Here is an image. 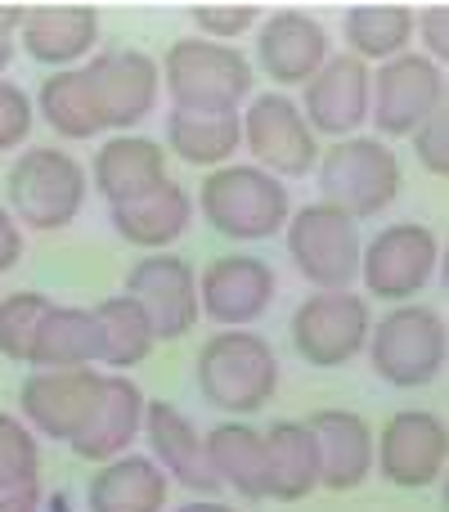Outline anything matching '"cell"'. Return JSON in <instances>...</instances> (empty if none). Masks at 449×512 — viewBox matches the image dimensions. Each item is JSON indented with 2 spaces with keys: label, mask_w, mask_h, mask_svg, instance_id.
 Masks as SVG:
<instances>
[{
  "label": "cell",
  "mask_w": 449,
  "mask_h": 512,
  "mask_svg": "<svg viewBox=\"0 0 449 512\" xmlns=\"http://www.w3.org/2000/svg\"><path fill=\"white\" fill-rule=\"evenodd\" d=\"M162 81L180 113H238L252 95V63L234 45H216L203 36H185L162 59Z\"/></svg>",
  "instance_id": "obj_1"
},
{
  "label": "cell",
  "mask_w": 449,
  "mask_h": 512,
  "mask_svg": "<svg viewBox=\"0 0 449 512\" xmlns=\"http://www.w3.org/2000/svg\"><path fill=\"white\" fill-rule=\"evenodd\" d=\"M198 391L225 414H261L279 391V360L256 333H216L198 351Z\"/></svg>",
  "instance_id": "obj_2"
},
{
  "label": "cell",
  "mask_w": 449,
  "mask_h": 512,
  "mask_svg": "<svg viewBox=\"0 0 449 512\" xmlns=\"http://www.w3.org/2000/svg\"><path fill=\"white\" fill-rule=\"evenodd\" d=\"M207 225L225 239L238 243H256V239H274V234L288 225L292 203L283 180H274L261 167H216L203 180V194H198Z\"/></svg>",
  "instance_id": "obj_3"
},
{
  "label": "cell",
  "mask_w": 449,
  "mask_h": 512,
  "mask_svg": "<svg viewBox=\"0 0 449 512\" xmlns=\"http://www.w3.org/2000/svg\"><path fill=\"white\" fill-rule=\"evenodd\" d=\"M319 189L324 203L342 207L351 221L382 216L400 198V158L391 144L369 135L337 140L328 153H319Z\"/></svg>",
  "instance_id": "obj_4"
},
{
  "label": "cell",
  "mask_w": 449,
  "mask_h": 512,
  "mask_svg": "<svg viewBox=\"0 0 449 512\" xmlns=\"http://www.w3.org/2000/svg\"><path fill=\"white\" fill-rule=\"evenodd\" d=\"M86 203V171L63 149H27L9 167V207L27 230H63Z\"/></svg>",
  "instance_id": "obj_5"
},
{
  "label": "cell",
  "mask_w": 449,
  "mask_h": 512,
  "mask_svg": "<svg viewBox=\"0 0 449 512\" xmlns=\"http://www.w3.org/2000/svg\"><path fill=\"white\" fill-rule=\"evenodd\" d=\"M288 256L319 292H346L360 279V225L333 203H310L288 216Z\"/></svg>",
  "instance_id": "obj_6"
},
{
  "label": "cell",
  "mask_w": 449,
  "mask_h": 512,
  "mask_svg": "<svg viewBox=\"0 0 449 512\" xmlns=\"http://www.w3.org/2000/svg\"><path fill=\"white\" fill-rule=\"evenodd\" d=\"M369 360L387 387H427L445 369V319L432 306H396L369 328Z\"/></svg>",
  "instance_id": "obj_7"
},
{
  "label": "cell",
  "mask_w": 449,
  "mask_h": 512,
  "mask_svg": "<svg viewBox=\"0 0 449 512\" xmlns=\"http://www.w3.org/2000/svg\"><path fill=\"white\" fill-rule=\"evenodd\" d=\"M445 104V72L427 54H396L369 77V122L378 126L382 144L414 135L436 108Z\"/></svg>",
  "instance_id": "obj_8"
},
{
  "label": "cell",
  "mask_w": 449,
  "mask_h": 512,
  "mask_svg": "<svg viewBox=\"0 0 449 512\" xmlns=\"http://www.w3.org/2000/svg\"><path fill=\"white\" fill-rule=\"evenodd\" d=\"M369 301L346 292H315L292 315V346L315 369H342L369 346Z\"/></svg>",
  "instance_id": "obj_9"
},
{
  "label": "cell",
  "mask_w": 449,
  "mask_h": 512,
  "mask_svg": "<svg viewBox=\"0 0 449 512\" xmlns=\"http://www.w3.org/2000/svg\"><path fill=\"white\" fill-rule=\"evenodd\" d=\"M81 81H86L99 131H126V126L144 122L153 113L162 72L140 50H99L81 68Z\"/></svg>",
  "instance_id": "obj_10"
},
{
  "label": "cell",
  "mask_w": 449,
  "mask_h": 512,
  "mask_svg": "<svg viewBox=\"0 0 449 512\" xmlns=\"http://www.w3.org/2000/svg\"><path fill=\"white\" fill-rule=\"evenodd\" d=\"M436 265H441V243L418 221L387 225L369 248H360V279L369 288V297L382 301L418 297L432 283Z\"/></svg>",
  "instance_id": "obj_11"
},
{
  "label": "cell",
  "mask_w": 449,
  "mask_h": 512,
  "mask_svg": "<svg viewBox=\"0 0 449 512\" xmlns=\"http://www.w3.org/2000/svg\"><path fill=\"white\" fill-rule=\"evenodd\" d=\"M449 459V436L441 414L432 409H400L387 418L382 436L373 441V463H378L382 481L400 490H427L445 477Z\"/></svg>",
  "instance_id": "obj_12"
},
{
  "label": "cell",
  "mask_w": 449,
  "mask_h": 512,
  "mask_svg": "<svg viewBox=\"0 0 449 512\" xmlns=\"http://www.w3.org/2000/svg\"><path fill=\"white\" fill-rule=\"evenodd\" d=\"M243 140L252 149V158L261 162V171H270L274 180L310 176L319 162L315 131L306 126L301 108L279 90L252 99V108L243 113Z\"/></svg>",
  "instance_id": "obj_13"
},
{
  "label": "cell",
  "mask_w": 449,
  "mask_h": 512,
  "mask_svg": "<svg viewBox=\"0 0 449 512\" xmlns=\"http://www.w3.org/2000/svg\"><path fill=\"white\" fill-rule=\"evenodd\" d=\"M126 297L140 301V310L153 324V337H162V342L189 337L198 315H203V310H198V274L189 270V261L167 256V252H153L131 265V274H126Z\"/></svg>",
  "instance_id": "obj_14"
},
{
  "label": "cell",
  "mask_w": 449,
  "mask_h": 512,
  "mask_svg": "<svg viewBox=\"0 0 449 512\" xmlns=\"http://www.w3.org/2000/svg\"><path fill=\"white\" fill-rule=\"evenodd\" d=\"M99 391H104V378L95 369H36L23 382L18 400H23L27 427H36L50 441L72 445L86 432L90 414L99 405Z\"/></svg>",
  "instance_id": "obj_15"
},
{
  "label": "cell",
  "mask_w": 449,
  "mask_h": 512,
  "mask_svg": "<svg viewBox=\"0 0 449 512\" xmlns=\"http://www.w3.org/2000/svg\"><path fill=\"white\" fill-rule=\"evenodd\" d=\"M274 301V270L261 256H221L198 279V310L225 328H247L270 310Z\"/></svg>",
  "instance_id": "obj_16"
},
{
  "label": "cell",
  "mask_w": 449,
  "mask_h": 512,
  "mask_svg": "<svg viewBox=\"0 0 449 512\" xmlns=\"http://www.w3.org/2000/svg\"><path fill=\"white\" fill-rule=\"evenodd\" d=\"M301 117L315 135H346L369 122V68L355 54H328V63L306 81Z\"/></svg>",
  "instance_id": "obj_17"
},
{
  "label": "cell",
  "mask_w": 449,
  "mask_h": 512,
  "mask_svg": "<svg viewBox=\"0 0 449 512\" xmlns=\"http://www.w3.org/2000/svg\"><path fill=\"white\" fill-rule=\"evenodd\" d=\"M256 59L279 86H306L328 63V32L301 9H279L256 32Z\"/></svg>",
  "instance_id": "obj_18"
},
{
  "label": "cell",
  "mask_w": 449,
  "mask_h": 512,
  "mask_svg": "<svg viewBox=\"0 0 449 512\" xmlns=\"http://www.w3.org/2000/svg\"><path fill=\"white\" fill-rule=\"evenodd\" d=\"M144 436H149L153 463L167 472V481H180L185 490H198V495L221 490L212 463H207L203 436L171 400H144Z\"/></svg>",
  "instance_id": "obj_19"
},
{
  "label": "cell",
  "mask_w": 449,
  "mask_h": 512,
  "mask_svg": "<svg viewBox=\"0 0 449 512\" xmlns=\"http://www.w3.org/2000/svg\"><path fill=\"white\" fill-rule=\"evenodd\" d=\"M310 436L319 450V486L355 490L373 472V432L351 409H319L310 418Z\"/></svg>",
  "instance_id": "obj_20"
},
{
  "label": "cell",
  "mask_w": 449,
  "mask_h": 512,
  "mask_svg": "<svg viewBox=\"0 0 449 512\" xmlns=\"http://www.w3.org/2000/svg\"><path fill=\"white\" fill-rule=\"evenodd\" d=\"M18 45L27 50V59L50 63V68H68V63L86 59V54L99 45V14L90 5H36V9H23Z\"/></svg>",
  "instance_id": "obj_21"
},
{
  "label": "cell",
  "mask_w": 449,
  "mask_h": 512,
  "mask_svg": "<svg viewBox=\"0 0 449 512\" xmlns=\"http://www.w3.org/2000/svg\"><path fill=\"white\" fill-rule=\"evenodd\" d=\"M144 432V391L126 373H108L99 405L90 414L86 432L72 441V454L86 463H108Z\"/></svg>",
  "instance_id": "obj_22"
},
{
  "label": "cell",
  "mask_w": 449,
  "mask_h": 512,
  "mask_svg": "<svg viewBox=\"0 0 449 512\" xmlns=\"http://www.w3.org/2000/svg\"><path fill=\"white\" fill-rule=\"evenodd\" d=\"M108 221H113V230L122 234L126 243L158 252V248L176 243L180 234L189 230V221H194V203H189V194L176 185V180H162V185L149 189V194L108 207Z\"/></svg>",
  "instance_id": "obj_23"
},
{
  "label": "cell",
  "mask_w": 449,
  "mask_h": 512,
  "mask_svg": "<svg viewBox=\"0 0 449 512\" xmlns=\"http://www.w3.org/2000/svg\"><path fill=\"white\" fill-rule=\"evenodd\" d=\"M167 180V153L158 140L144 135H117L95 153V189L108 198V207L131 203Z\"/></svg>",
  "instance_id": "obj_24"
},
{
  "label": "cell",
  "mask_w": 449,
  "mask_h": 512,
  "mask_svg": "<svg viewBox=\"0 0 449 512\" xmlns=\"http://www.w3.org/2000/svg\"><path fill=\"white\" fill-rule=\"evenodd\" d=\"M167 472L140 454H117L90 477V512H167Z\"/></svg>",
  "instance_id": "obj_25"
},
{
  "label": "cell",
  "mask_w": 449,
  "mask_h": 512,
  "mask_svg": "<svg viewBox=\"0 0 449 512\" xmlns=\"http://www.w3.org/2000/svg\"><path fill=\"white\" fill-rule=\"evenodd\" d=\"M207 463H212L216 481L229 486L243 499H270V481H265V432L247 423H221L207 432Z\"/></svg>",
  "instance_id": "obj_26"
},
{
  "label": "cell",
  "mask_w": 449,
  "mask_h": 512,
  "mask_svg": "<svg viewBox=\"0 0 449 512\" xmlns=\"http://www.w3.org/2000/svg\"><path fill=\"white\" fill-rule=\"evenodd\" d=\"M265 481L270 499L297 504L319 486V450L306 423H274L265 432Z\"/></svg>",
  "instance_id": "obj_27"
},
{
  "label": "cell",
  "mask_w": 449,
  "mask_h": 512,
  "mask_svg": "<svg viewBox=\"0 0 449 512\" xmlns=\"http://www.w3.org/2000/svg\"><path fill=\"white\" fill-rule=\"evenodd\" d=\"M32 369H90L99 364V324L81 306H50L36 328Z\"/></svg>",
  "instance_id": "obj_28"
},
{
  "label": "cell",
  "mask_w": 449,
  "mask_h": 512,
  "mask_svg": "<svg viewBox=\"0 0 449 512\" xmlns=\"http://www.w3.org/2000/svg\"><path fill=\"white\" fill-rule=\"evenodd\" d=\"M171 153L189 167H225L243 144V117L238 113H180L167 117Z\"/></svg>",
  "instance_id": "obj_29"
},
{
  "label": "cell",
  "mask_w": 449,
  "mask_h": 512,
  "mask_svg": "<svg viewBox=\"0 0 449 512\" xmlns=\"http://www.w3.org/2000/svg\"><path fill=\"white\" fill-rule=\"evenodd\" d=\"M90 315L99 324V364H108V369H135L158 342L149 315L135 297H108Z\"/></svg>",
  "instance_id": "obj_30"
},
{
  "label": "cell",
  "mask_w": 449,
  "mask_h": 512,
  "mask_svg": "<svg viewBox=\"0 0 449 512\" xmlns=\"http://www.w3.org/2000/svg\"><path fill=\"white\" fill-rule=\"evenodd\" d=\"M414 9L409 5H355L346 14L342 32H346V45H351L355 59H396V54L409 50L414 41Z\"/></svg>",
  "instance_id": "obj_31"
},
{
  "label": "cell",
  "mask_w": 449,
  "mask_h": 512,
  "mask_svg": "<svg viewBox=\"0 0 449 512\" xmlns=\"http://www.w3.org/2000/svg\"><path fill=\"white\" fill-rule=\"evenodd\" d=\"M36 113L50 122L54 135L63 140H95L99 122L95 108H90L86 81H81V68H59L41 81V95H36Z\"/></svg>",
  "instance_id": "obj_32"
},
{
  "label": "cell",
  "mask_w": 449,
  "mask_h": 512,
  "mask_svg": "<svg viewBox=\"0 0 449 512\" xmlns=\"http://www.w3.org/2000/svg\"><path fill=\"white\" fill-rule=\"evenodd\" d=\"M50 306L54 301L45 297V292H9V297L0 301V355H5V360L27 364L36 328H41Z\"/></svg>",
  "instance_id": "obj_33"
},
{
  "label": "cell",
  "mask_w": 449,
  "mask_h": 512,
  "mask_svg": "<svg viewBox=\"0 0 449 512\" xmlns=\"http://www.w3.org/2000/svg\"><path fill=\"white\" fill-rule=\"evenodd\" d=\"M41 450L27 423L14 414H0V486H23V481H41Z\"/></svg>",
  "instance_id": "obj_34"
},
{
  "label": "cell",
  "mask_w": 449,
  "mask_h": 512,
  "mask_svg": "<svg viewBox=\"0 0 449 512\" xmlns=\"http://www.w3.org/2000/svg\"><path fill=\"white\" fill-rule=\"evenodd\" d=\"M189 18L203 32V41H234L261 18V5H189Z\"/></svg>",
  "instance_id": "obj_35"
},
{
  "label": "cell",
  "mask_w": 449,
  "mask_h": 512,
  "mask_svg": "<svg viewBox=\"0 0 449 512\" xmlns=\"http://www.w3.org/2000/svg\"><path fill=\"white\" fill-rule=\"evenodd\" d=\"M36 122V104L27 99V90H18L14 81H0V153L18 149L27 140Z\"/></svg>",
  "instance_id": "obj_36"
},
{
  "label": "cell",
  "mask_w": 449,
  "mask_h": 512,
  "mask_svg": "<svg viewBox=\"0 0 449 512\" xmlns=\"http://www.w3.org/2000/svg\"><path fill=\"white\" fill-rule=\"evenodd\" d=\"M409 140H414V153H418V162H423V171L445 176L449 171V113H445V104L436 108Z\"/></svg>",
  "instance_id": "obj_37"
},
{
  "label": "cell",
  "mask_w": 449,
  "mask_h": 512,
  "mask_svg": "<svg viewBox=\"0 0 449 512\" xmlns=\"http://www.w3.org/2000/svg\"><path fill=\"white\" fill-rule=\"evenodd\" d=\"M414 32H423V45H427V59L441 63L449 54V9L445 5H432L423 14V23H414Z\"/></svg>",
  "instance_id": "obj_38"
},
{
  "label": "cell",
  "mask_w": 449,
  "mask_h": 512,
  "mask_svg": "<svg viewBox=\"0 0 449 512\" xmlns=\"http://www.w3.org/2000/svg\"><path fill=\"white\" fill-rule=\"evenodd\" d=\"M0 512H41V481L0 486Z\"/></svg>",
  "instance_id": "obj_39"
},
{
  "label": "cell",
  "mask_w": 449,
  "mask_h": 512,
  "mask_svg": "<svg viewBox=\"0 0 449 512\" xmlns=\"http://www.w3.org/2000/svg\"><path fill=\"white\" fill-rule=\"evenodd\" d=\"M18 256H23V230H18V221L0 207V274L14 270Z\"/></svg>",
  "instance_id": "obj_40"
},
{
  "label": "cell",
  "mask_w": 449,
  "mask_h": 512,
  "mask_svg": "<svg viewBox=\"0 0 449 512\" xmlns=\"http://www.w3.org/2000/svg\"><path fill=\"white\" fill-rule=\"evenodd\" d=\"M18 27H23V5H0V41H14Z\"/></svg>",
  "instance_id": "obj_41"
},
{
  "label": "cell",
  "mask_w": 449,
  "mask_h": 512,
  "mask_svg": "<svg viewBox=\"0 0 449 512\" xmlns=\"http://www.w3.org/2000/svg\"><path fill=\"white\" fill-rule=\"evenodd\" d=\"M176 512H234V508L216 504V499H198V504H185V508H176Z\"/></svg>",
  "instance_id": "obj_42"
},
{
  "label": "cell",
  "mask_w": 449,
  "mask_h": 512,
  "mask_svg": "<svg viewBox=\"0 0 449 512\" xmlns=\"http://www.w3.org/2000/svg\"><path fill=\"white\" fill-rule=\"evenodd\" d=\"M9 59H14V41H0V72L9 68Z\"/></svg>",
  "instance_id": "obj_43"
}]
</instances>
